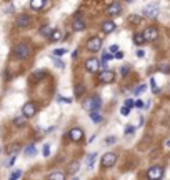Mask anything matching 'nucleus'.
Instances as JSON below:
<instances>
[{"instance_id":"obj_1","label":"nucleus","mask_w":170,"mask_h":180,"mask_svg":"<svg viewBox=\"0 0 170 180\" xmlns=\"http://www.w3.org/2000/svg\"><path fill=\"white\" fill-rule=\"evenodd\" d=\"M30 55V47L27 43H17L15 48H13V57L18 58V60H23Z\"/></svg>"},{"instance_id":"obj_2","label":"nucleus","mask_w":170,"mask_h":180,"mask_svg":"<svg viewBox=\"0 0 170 180\" xmlns=\"http://www.w3.org/2000/svg\"><path fill=\"white\" fill-rule=\"evenodd\" d=\"M163 178V167L162 165H152L147 170V180H162Z\"/></svg>"},{"instance_id":"obj_3","label":"nucleus","mask_w":170,"mask_h":180,"mask_svg":"<svg viewBox=\"0 0 170 180\" xmlns=\"http://www.w3.org/2000/svg\"><path fill=\"white\" fill-rule=\"evenodd\" d=\"M100 105H102V100H100V97H92V99H89L84 104V109L85 110H89V112H94V110H100Z\"/></svg>"},{"instance_id":"obj_4","label":"nucleus","mask_w":170,"mask_h":180,"mask_svg":"<svg viewBox=\"0 0 170 180\" xmlns=\"http://www.w3.org/2000/svg\"><path fill=\"white\" fill-rule=\"evenodd\" d=\"M142 35L145 38V42H153V40H157V38H158V28L157 27H147L142 32Z\"/></svg>"},{"instance_id":"obj_5","label":"nucleus","mask_w":170,"mask_h":180,"mask_svg":"<svg viewBox=\"0 0 170 180\" xmlns=\"http://www.w3.org/2000/svg\"><path fill=\"white\" fill-rule=\"evenodd\" d=\"M35 114H37V105L33 104V102H27V104L22 107V115L25 117V119H32Z\"/></svg>"},{"instance_id":"obj_6","label":"nucleus","mask_w":170,"mask_h":180,"mask_svg":"<svg viewBox=\"0 0 170 180\" xmlns=\"http://www.w3.org/2000/svg\"><path fill=\"white\" fill-rule=\"evenodd\" d=\"M115 162H117V153H114V152H107L104 157H102V165H104L105 168L114 167Z\"/></svg>"},{"instance_id":"obj_7","label":"nucleus","mask_w":170,"mask_h":180,"mask_svg":"<svg viewBox=\"0 0 170 180\" xmlns=\"http://www.w3.org/2000/svg\"><path fill=\"white\" fill-rule=\"evenodd\" d=\"M115 80V72L114 70H104L99 74V82L100 84H112Z\"/></svg>"},{"instance_id":"obj_8","label":"nucleus","mask_w":170,"mask_h":180,"mask_svg":"<svg viewBox=\"0 0 170 180\" xmlns=\"http://www.w3.org/2000/svg\"><path fill=\"white\" fill-rule=\"evenodd\" d=\"M143 15L147 18H155L158 15V5H157V3H148V5H145Z\"/></svg>"},{"instance_id":"obj_9","label":"nucleus","mask_w":170,"mask_h":180,"mask_svg":"<svg viewBox=\"0 0 170 180\" xmlns=\"http://www.w3.org/2000/svg\"><path fill=\"white\" fill-rule=\"evenodd\" d=\"M87 48L94 53V52H99L102 48V38L100 37H92L89 42H87Z\"/></svg>"},{"instance_id":"obj_10","label":"nucleus","mask_w":170,"mask_h":180,"mask_svg":"<svg viewBox=\"0 0 170 180\" xmlns=\"http://www.w3.org/2000/svg\"><path fill=\"white\" fill-rule=\"evenodd\" d=\"M99 69H100V62L97 60V58H89V60L85 62V70L90 72V74L99 72Z\"/></svg>"},{"instance_id":"obj_11","label":"nucleus","mask_w":170,"mask_h":180,"mask_svg":"<svg viewBox=\"0 0 170 180\" xmlns=\"http://www.w3.org/2000/svg\"><path fill=\"white\" fill-rule=\"evenodd\" d=\"M69 139L72 140V142H80V140L84 139V130L79 129V127L72 129L70 132H69Z\"/></svg>"},{"instance_id":"obj_12","label":"nucleus","mask_w":170,"mask_h":180,"mask_svg":"<svg viewBox=\"0 0 170 180\" xmlns=\"http://www.w3.org/2000/svg\"><path fill=\"white\" fill-rule=\"evenodd\" d=\"M30 25V17L27 15V13H22V15H18L17 17V27H20V28H25Z\"/></svg>"},{"instance_id":"obj_13","label":"nucleus","mask_w":170,"mask_h":180,"mask_svg":"<svg viewBox=\"0 0 170 180\" xmlns=\"http://www.w3.org/2000/svg\"><path fill=\"white\" fill-rule=\"evenodd\" d=\"M105 12H107V15H119V13L122 12V5H120V3H110Z\"/></svg>"},{"instance_id":"obj_14","label":"nucleus","mask_w":170,"mask_h":180,"mask_svg":"<svg viewBox=\"0 0 170 180\" xmlns=\"http://www.w3.org/2000/svg\"><path fill=\"white\" fill-rule=\"evenodd\" d=\"M115 30V23L112 22V20H105L104 23H102V32H105V33H112Z\"/></svg>"},{"instance_id":"obj_15","label":"nucleus","mask_w":170,"mask_h":180,"mask_svg":"<svg viewBox=\"0 0 170 180\" xmlns=\"http://www.w3.org/2000/svg\"><path fill=\"white\" fill-rule=\"evenodd\" d=\"M72 28H74L75 32L84 30V28H85V23H84V20H80V18H75V20H74V23H72Z\"/></svg>"},{"instance_id":"obj_16","label":"nucleus","mask_w":170,"mask_h":180,"mask_svg":"<svg viewBox=\"0 0 170 180\" xmlns=\"http://www.w3.org/2000/svg\"><path fill=\"white\" fill-rule=\"evenodd\" d=\"M89 115H90L92 122H95V124H100V122H102V114H100V110H94V112H89Z\"/></svg>"},{"instance_id":"obj_17","label":"nucleus","mask_w":170,"mask_h":180,"mask_svg":"<svg viewBox=\"0 0 170 180\" xmlns=\"http://www.w3.org/2000/svg\"><path fill=\"white\" fill-rule=\"evenodd\" d=\"M43 5H45V0H32L30 2V7L33 10H42Z\"/></svg>"},{"instance_id":"obj_18","label":"nucleus","mask_w":170,"mask_h":180,"mask_svg":"<svg viewBox=\"0 0 170 180\" xmlns=\"http://www.w3.org/2000/svg\"><path fill=\"white\" fill-rule=\"evenodd\" d=\"M48 38H50V42H59L62 38V32L60 30H52V33L48 35Z\"/></svg>"},{"instance_id":"obj_19","label":"nucleus","mask_w":170,"mask_h":180,"mask_svg":"<svg viewBox=\"0 0 170 180\" xmlns=\"http://www.w3.org/2000/svg\"><path fill=\"white\" fill-rule=\"evenodd\" d=\"M95 158H97V152H92V153H89L87 155V167H92V165L95 163Z\"/></svg>"},{"instance_id":"obj_20","label":"nucleus","mask_w":170,"mask_h":180,"mask_svg":"<svg viewBox=\"0 0 170 180\" xmlns=\"http://www.w3.org/2000/svg\"><path fill=\"white\" fill-rule=\"evenodd\" d=\"M25 122H27V119L23 115L22 117H15V119H13V125H15V127H23Z\"/></svg>"},{"instance_id":"obj_21","label":"nucleus","mask_w":170,"mask_h":180,"mask_svg":"<svg viewBox=\"0 0 170 180\" xmlns=\"http://www.w3.org/2000/svg\"><path fill=\"white\" fill-rule=\"evenodd\" d=\"M134 42H135V45H142V43L145 42L142 32H137V33H135V35H134Z\"/></svg>"},{"instance_id":"obj_22","label":"nucleus","mask_w":170,"mask_h":180,"mask_svg":"<svg viewBox=\"0 0 170 180\" xmlns=\"http://www.w3.org/2000/svg\"><path fill=\"white\" fill-rule=\"evenodd\" d=\"M64 178H65V175L62 172H53L48 175V180H64Z\"/></svg>"},{"instance_id":"obj_23","label":"nucleus","mask_w":170,"mask_h":180,"mask_svg":"<svg viewBox=\"0 0 170 180\" xmlns=\"http://www.w3.org/2000/svg\"><path fill=\"white\" fill-rule=\"evenodd\" d=\"M79 167H80L79 162H72V163L69 165V168H67V172H69V173H75L77 170H79Z\"/></svg>"},{"instance_id":"obj_24","label":"nucleus","mask_w":170,"mask_h":180,"mask_svg":"<svg viewBox=\"0 0 170 180\" xmlns=\"http://www.w3.org/2000/svg\"><path fill=\"white\" fill-rule=\"evenodd\" d=\"M112 58H114V55H112V53H104V55H102V67H107V62L109 60H112Z\"/></svg>"},{"instance_id":"obj_25","label":"nucleus","mask_w":170,"mask_h":180,"mask_svg":"<svg viewBox=\"0 0 170 180\" xmlns=\"http://www.w3.org/2000/svg\"><path fill=\"white\" fill-rule=\"evenodd\" d=\"M85 94V87L84 85H77L75 87V97H82Z\"/></svg>"},{"instance_id":"obj_26","label":"nucleus","mask_w":170,"mask_h":180,"mask_svg":"<svg viewBox=\"0 0 170 180\" xmlns=\"http://www.w3.org/2000/svg\"><path fill=\"white\" fill-rule=\"evenodd\" d=\"M52 33V28L48 27V25H45V27H42L40 28V35H43V37H48Z\"/></svg>"},{"instance_id":"obj_27","label":"nucleus","mask_w":170,"mask_h":180,"mask_svg":"<svg viewBox=\"0 0 170 180\" xmlns=\"http://www.w3.org/2000/svg\"><path fill=\"white\" fill-rule=\"evenodd\" d=\"M18 150H20V144H12L10 147H8V152L13 153V155H15V153L18 152Z\"/></svg>"},{"instance_id":"obj_28","label":"nucleus","mask_w":170,"mask_h":180,"mask_svg":"<svg viewBox=\"0 0 170 180\" xmlns=\"http://www.w3.org/2000/svg\"><path fill=\"white\" fill-rule=\"evenodd\" d=\"M25 155L27 157H33V155H35V147H33V145H28L25 148Z\"/></svg>"},{"instance_id":"obj_29","label":"nucleus","mask_w":170,"mask_h":180,"mask_svg":"<svg viewBox=\"0 0 170 180\" xmlns=\"http://www.w3.org/2000/svg\"><path fill=\"white\" fill-rule=\"evenodd\" d=\"M20 175H22V170H13L8 180H18V178H20Z\"/></svg>"},{"instance_id":"obj_30","label":"nucleus","mask_w":170,"mask_h":180,"mask_svg":"<svg viewBox=\"0 0 170 180\" xmlns=\"http://www.w3.org/2000/svg\"><path fill=\"white\" fill-rule=\"evenodd\" d=\"M150 85H152V90H153V94H158L160 92V89L157 87V84H155V79L152 77V79H150Z\"/></svg>"},{"instance_id":"obj_31","label":"nucleus","mask_w":170,"mask_h":180,"mask_svg":"<svg viewBox=\"0 0 170 180\" xmlns=\"http://www.w3.org/2000/svg\"><path fill=\"white\" fill-rule=\"evenodd\" d=\"M53 64H55V67H59V69H65V64L60 58H53Z\"/></svg>"},{"instance_id":"obj_32","label":"nucleus","mask_w":170,"mask_h":180,"mask_svg":"<svg viewBox=\"0 0 170 180\" xmlns=\"http://www.w3.org/2000/svg\"><path fill=\"white\" fill-rule=\"evenodd\" d=\"M43 75H45V70H37L35 74H33V77H32V79H33V80H35V79H42Z\"/></svg>"},{"instance_id":"obj_33","label":"nucleus","mask_w":170,"mask_h":180,"mask_svg":"<svg viewBox=\"0 0 170 180\" xmlns=\"http://www.w3.org/2000/svg\"><path fill=\"white\" fill-rule=\"evenodd\" d=\"M145 89H147V85H138L137 89L134 90V94H135V95H138V94H142V92H143Z\"/></svg>"},{"instance_id":"obj_34","label":"nucleus","mask_w":170,"mask_h":180,"mask_svg":"<svg viewBox=\"0 0 170 180\" xmlns=\"http://www.w3.org/2000/svg\"><path fill=\"white\" fill-rule=\"evenodd\" d=\"M53 55H55V57L65 55V48H57V50H53Z\"/></svg>"},{"instance_id":"obj_35","label":"nucleus","mask_w":170,"mask_h":180,"mask_svg":"<svg viewBox=\"0 0 170 180\" xmlns=\"http://www.w3.org/2000/svg\"><path fill=\"white\" fill-rule=\"evenodd\" d=\"M115 142H117V139H115L114 135H112V137H107V140H105V144H107V145H114Z\"/></svg>"},{"instance_id":"obj_36","label":"nucleus","mask_w":170,"mask_h":180,"mask_svg":"<svg viewBox=\"0 0 170 180\" xmlns=\"http://www.w3.org/2000/svg\"><path fill=\"white\" fill-rule=\"evenodd\" d=\"M15 158H17V155H12V157L8 158V162L5 163V167H12V165L15 163Z\"/></svg>"},{"instance_id":"obj_37","label":"nucleus","mask_w":170,"mask_h":180,"mask_svg":"<svg viewBox=\"0 0 170 180\" xmlns=\"http://www.w3.org/2000/svg\"><path fill=\"white\" fill-rule=\"evenodd\" d=\"M43 157H48L50 155V145H43Z\"/></svg>"},{"instance_id":"obj_38","label":"nucleus","mask_w":170,"mask_h":180,"mask_svg":"<svg viewBox=\"0 0 170 180\" xmlns=\"http://www.w3.org/2000/svg\"><path fill=\"white\" fill-rule=\"evenodd\" d=\"M140 20H142V18H140L138 15H130V22L132 23H140Z\"/></svg>"},{"instance_id":"obj_39","label":"nucleus","mask_w":170,"mask_h":180,"mask_svg":"<svg viewBox=\"0 0 170 180\" xmlns=\"http://www.w3.org/2000/svg\"><path fill=\"white\" fill-rule=\"evenodd\" d=\"M160 70H162L163 74H170V65H160Z\"/></svg>"},{"instance_id":"obj_40","label":"nucleus","mask_w":170,"mask_h":180,"mask_svg":"<svg viewBox=\"0 0 170 180\" xmlns=\"http://www.w3.org/2000/svg\"><path fill=\"white\" fill-rule=\"evenodd\" d=\"M120 114H122L124 117H127V115L130 114V109H129V107H122V110H120Z\"/></svg>"},{"instance_id":"obj_41","label":"nucleus","mask_w":170,"mask_h":180,"mask_svg":"<svg viewBox=\"0 0 170 180\" xmlns=\"http://www.w3.org/2000/svg\"><path fill=\"white\" fill-rule=\"evenodd\" d=\"M135 132V129L132 127V125H129L127 129H125V135H130V134H134Z\"/></svg>"},{"instance_id":"obj_42","label":"nucleus","mask_w":170,"mask_h":180,"mask_svg":"<svg viewBox=\"0 0 170 180\" xmlns=\"http://www.w3.org/2000/svg\"><path fill=\"white\" fill-rule=\"evenodd\" d=\"M129 70H130V67H127V65H125V67H122V70H120V74H122V75L125 77V75L129 74Z\"/></svg>"},{"instance_id":"obj_43","label":"nucleus","mask_w":170,"mask_h":180,"mask_svg":"<svg viewBox=\"0 0 170 180\" xmlns=\"http://www.w3.org/2000/svg\"><path fill=\"white\" fill-rule=\"evenodd\" d=\"M124 107H129V109H132V107H134V100H132V99L125 100V105H124Z\"/></svg>"},{"instance_id":"obj_44","label":"nucleus","mask_w":170,"mask_h":180,"mask_svg":"<svg viewBox=\"0 0 170 180\" xmlns=\"http://www.w3.org/2000/svg\"><path fill=\"white\" fill-rule=\"evenodd\" d=\"M134 105L137 107V109H142V107H143V102H142V100H137V102H135Z\"/></svg>"},{"instance_id":"obj_45","label":"nucleus","mask_w":170,"mask_h":180,"mask_svg":"<svg viewBox=\"0 0 170 180\" xmlns=\"http://www.w3.org/2000/svg\"><path fill=\"white\" fill-rule=\"evenodd\" d=\"M110 52H112V53H117V52H119V47H117V45H112V47H110Z\"/></svg>"},{"instance_id":"obj_46","label":"nucleus","mask_w":170,"mask_h":180,"mask_svg":"<svg viewBox=\"0 0 170 180\" xmlns=\"http://www.w3.org/2000/svg\"><path fill=\"white\" fill-rule=\"evenodd\" d=\"M59 100L60 102H65V104H70V102H72L70 99H64V97H59Z\"/></svg>"},{"instance_id":"obj_47","label":"nucleus","mask_w":170,"mask_h":180,"mask_svg":"<svg viewBox=\"0 0 170 180\" xmlns=\"http://www.w3.org/2000/svg\"><path fill=\"white\" fill-rule=\"evenodd\" d=\"M122 57H124V53H122V52H117V53L114 55V58H122Z\"/></svg>"},{"instance_id":"obj_48","label":"nucleus","mask_w":170,"mask_h":180,"mask_svg":"<svg viewBox=\"0 0 170 180\" xmlns=\"http://www.w3.org/2000/svg\"><path fill=\"white\" fill-rule=\"evenodd\" d=\"M143 55H145V52H143V50H137V57H140V58H142Z\"/></svg>"},{"instance_id":"obj_49","label":"nucleus","mask_w":170,"mask_h":180,"mask_svg":"<svg viewBox=\"0 0 170 180\" xmlns=\"http://www.w3.org/2000/svg\"><path fill=\"white\" fill-rule=\"evenodd\" d=\"M165 145H167V147L170 148V140H167V144H165Z\"/></svg>"},{"instance_id":"obj_50","label":"nucleus","mask_w":170,"mask_h":180,"mask_svg":"<svg viewBox=\"0 0 170 180\" xmlns=\"http://www.w3.org/2000/svg\"><path fill=\"white\" fill-rule=\"evenodd\" d=\"M0 153H2V148H0Z\"/></svg>"},{"instance_id":"obj_51","label":"nucleus","mask_w":170,"mask_h":180,"mask_svg":"<svg viewBox=\"0 0 170 180\" xmlns=\"http://www.w3.org/2000/svg\"><path fill=\"white\" fill-rule=\"evenodd\" d=\"M74 180H79V178H74Z\"/></svg>"},{"instance_id":"obj_52","label":"nucleus","mask_w":170,"mask_h":180,"mask_svg":"<svg viewBox=\"0 0 170 180\" xmlns=\"http://www.w3.org/2000/svg\"><path fill=\"white\" fill-rule=\"evenodd\" d=\"M129 2H130V0H129Z\"/></svg>"}]
</instances>
